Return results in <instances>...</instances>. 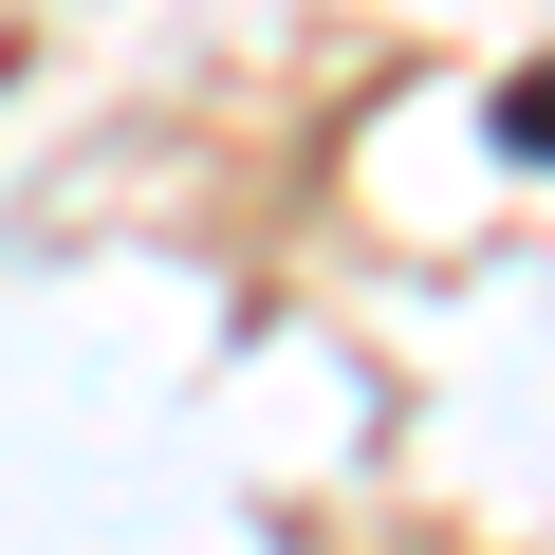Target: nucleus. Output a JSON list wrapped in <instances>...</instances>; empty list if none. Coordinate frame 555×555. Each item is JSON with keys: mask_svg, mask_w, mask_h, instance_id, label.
I'll list each match as a JSON object with an SVG mask.
<instances>
[{"mask_svg": "<svg viewBox=\"0 0 555 555\" xmlns=\"http://www.w3.org/2000/svg\"><path fill=\"white\" fill-rule=\"evenodd\" d=\"M500 149H537V167H555V56H537V75L500 93Z\"/></svg>", "mask_w": 555, "mask_h": 555, "instance_id": "obj_1", "label": "nucleus"}]
</instances>
